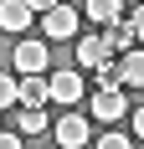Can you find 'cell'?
<instances>
[{"label": "cell", "mask_w": 144, "mask_h": 149, "mask_svg": "<svg viewBox=\"0 0 144 149\" xmlns=\"http://www.w3.org/2000/svg\"><path fill=\"white\" fill-rule=\"evenodd\" d=\"M52 103V77H21V108Z\"/></svg>", "instance_id": "10"}, {"label": "cell", "mask_w": 144, "mask_h": 149, "mask_svg": "<svg viewBox=\"0 0 144 149\" xmlns=\"http://www.w3.org/2000/svg\"><path fill=\"white\" fill-rule=\"evenodd\" d=\"M103 41H108V52H113V57H124V52H134L139 31H134V21H113V26H103Z\"/></svg>", "instance_id": "8"}, {"label": "cell", "mask_w": 144, "mask_h": 149, "mask_svg": "<svg viewBox=\"0 0 144 149\" xmlns=\"http://www.w3.org/2000/svg\"><path fill=\"white\" fill-rule=\"evenodd\" d=\"M0 149H26V134L21 129H0Z\"/></svg>", "instance_id": "15"}, {"label": "cell", "mask_w": 144, "mask_h": 149, "mask_svg": "<svg viewBox=\"0 0 144 149\" xmlns=\"http://www.w3.org/2000/svg\"><path fill=\"white\" fill-rule=\"evenodd\" d=\"M124 93H129V88H98L93 103H87V113H93L98 123H118L124 113H129V98H124Z\"/></svg>", "instance_id": "3"}, {"label": "cell", "mask_w": 144, "mask_h": 149, "mask_svg": "<svg viewBox=\"0 0 144 149\" xmlns=\"http://www.w3.org/2000/svg\"><path fill=\"white\" fill-rule=\"evenodd\" d=\"M108 57H113V52H108V41H103V31H82V36H77V67H82V72L103 67Z\"/></svg>", "instance_id": "7"}, {"label": "cell", "mask_w": 144, "mask_h": 149, "mask_svg": "<svg viewBox=\"0 0 144 149\" xmlns=\"http://www.w3.org/2000/svg\"><path fill=\"white\" fill-rule=\"evenodd\" d=\"M129 21H134V31H139V41H144V5H139V10L129 15Z\"/></svg>", "instance_id": "18"}, {"label": "cell", "mask_w": 144, "mask_h": 149, "mask_svg": "<svg viewBox=\"0 0 144 149\" xmlns=\"http://www.w3.org/2000/svg\"><path fill=\"white\" fill-rule=\"evenodd\" d=\"M10 103H21V77L0 72V108H10Z\"/></svg>", "instance_id": "13"}, {"label": "cell", "mask_w": 144, "mask_h": 149, "mask_svg": "<svg viewBox=\"0 0 144 149\" xmlns=\"http://www.w3.org/2000/svg\"><path fill=\"white\" fill-rule=\"evenodd\" d=\"M118 72H124V88H144V52H124L118 57Z\"/></svg>", "instance_id": "11"}, {"label": "cell", "mask_w": 144, "mask_h": 149, "mask_svg": "<svg viewBox=\"0 0 144 149\" xmlns=\"http://www.w3.org/2000/svg\"><path fill=\"white\" fill-rule=\"evenodd\" d=\"M82 15L93 26H113V21H124V0H82Z\"/></svg>", "instance_id": "9"}, {"label": "cell", "mask_w": 144, "mask_h": 149, "mask_svg": "<svg viewBox=\"0 0 144 149\" xmlns=\"http://www.w3.org/2000/svg\"><path fill=\"white\" fill-rule=\"evenodd\" d=\"M31 21H41V15L31 10V0H0V31H10V36H26Z\"/></svg>", "instance_id": "5"}, {"label": "cell", "mask_w": 144, "mask_h": 149, "mask_svg": "<svg viewBox=\"0 0 144 149\" xmlns=\"http://www.w3.org/2000/svg\"><path fill=\"white\" fill-rule=\"evenodd\" d=\"M15 129H21L26 139H36V134H46V129H52V118H46L41 108H21V118H15Z\"/></svg>", "instance_id": "12"}, {"label": "cell", "mask_w": 144, "mask_h": 149, "mask_svg": "<svg viewBox=\"0 0 144 149\" xmlns=\"http://www.w3.org/2000/svg\"><path fill=\"white\" fill-rule=\"evenodd\" d=\"M41 31H46V41H67V36H77V10H72L67 0L52 5V10L41 15Z\"/></svg>", "instance_id": "6"}, {"label": "cell", "mask_w": 144, "mask_h": 149, "mask_svg": "<svg viewBox=\"0 0 144 149\" xmlns=\"http://www.w3.org/2000/svg\"><path fill=\"white\" fill-rule=\"evenodd\" d=\"M134 139H144V108H134Z\"/></svg>", "instance_id": "17"}, {"label": "cell", "mask_w": 144, "mask_h": 149, "mask_svg": "<svg viewBox=\"0 0 144 149\" xmlns=\"http://www.w3.org/2000/svg\"><path fill=\"white\" fill-rule=\"evenodd\" d=\"M93 149H134V139H129V134H118V129H108L103 139H93Z\"/></svg>", "instance_id": "14"}, {"label": "cell", "mask_w": 144, "mask_h": 149, "mask_svg": "<svg viewBox=\"0 0 144 149\" xmlns=\"http://www.w3.org/2000/svg\"><path fill=\"white\" fill-rule=\"evenodd\" d=\"M52 139H57V149H82V144H93V129L82 113H62L52 123Z\"/></svg>", "instance_id": "4"}, {"label": "cell", "mask_w": 144, "mask_h": 149, "mask_svg": "<svg viewBox=\"0 0 144 149\" xmlns=\"http://www.w3.org/2000/svg\"><path fill=\"white\" fill-rule=\"evenodd\" d=\"M52 5H62V0H31V10H36V15H46Z\"/></svg>", "instance_id": "16"}, {"label": "cell", "mask_w": 144, "mask_h": 149, "mask_svg": "<svg viewBox=\"0 0 144 149\" xmlns=\"http://www.w3.org/2000/svg\"><path fill=\"white\" fill-rule=\"evenodd\" d=\"M10 62H15V72H21V77H41L46 67H52V52H46V41H31V36H21Z\"/></svg>", "instance_id": "1"}, {"label": "cell", "mask_w": 144, "mask_h": 149, "mask_svg": "<svg viewBox=\"0 0 144 149\" xmlns=\"http://www.w3.org/2000/svg\"><path fill=\"white\" fill-rule=\"evenodd\" d=\"M77 98H87L82 67H57V72H52V103H62V108H77Z\"/></svg>", "instance_id": "2"}]
</instances>
